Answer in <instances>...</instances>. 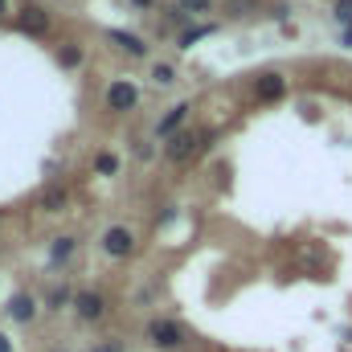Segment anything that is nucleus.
I'll list each match as a JSON object with an SVG mask.
<instances>
[{
  "label": "nucleus",
  "mask_w": 352,
  "mask_h": 352,
  "mask_svg": "<svg viewBox=\"0 0 352 352\" xmlns=\"http://www.w3.org/2000/svg\"><path fill=\"white\" fill-rule=\"evenodd\" d=\"M209 140H213V131H176L173 140L164 144V156H168L173 164H184V160H192Z\"/></svg>",
  "instance_id": "nucleus-1"
},
{
  "label": "nucleus",
  "mask_w": 352,
  "mask_h": 352,
  "mask_svg": "<svg viewBox=\"0 0 352 352\" xmlns=\"http://www.w3.org/2000/svg\"><path fill=\"white\" fill-rule=\"evenodd\" d=\"M102 102H107V111H115V115H127V111H135L140 107V87L131 82V78H115L107 94H102Z\"/></svg>",
  "instance_id": "nucleus-2"
},
{
  "label": "nucleus",
  "mask_w": 352,
  "mask_h": 352,
  "mask_svg": "<svg viewBox=\"0 0 352 352\" xmlns=\"http://www.w3.org/2000/svg\"><path fill=\"white\" fill-rule=\"evenodd\" d=\"M184 336H188V332H184L176 320H152V324H148V340H152L156 349H180Z\"/></svg>",
  "instance_id": "nucleus-3"
},
{
  "label": "nucleus",
  "mask_w": 352,
  "mask_h": 352,
  "mask_svg": "<svg viewBox=\"0 0 352 352\" xmlns=\"http://www.w3.org/2000/svg\"><path fill=\"white\" fill-rule=\"evenodd\" d=\"M70 307L78 311L82 324H98V320L107 316V299H102V291H74V303H70Z\"/></svg>",
  "instance_id": "nucleus-4"
},
{
  "label": "nucleus",
  "mask_w": 352,
  "mask_h": 352,
  "mask_svg": "<svg viewBox=\"0 0 352 352\" xmlns=\"http://www.w3.org/2000/svg\"><path fill=\"white\" fill-rule=\"evenodd\" d=\"M102 250H107L111 258H127V254L135 250V230H127V226H111V230L102 234Z\"/></svg>",
  "instance_id": "nucleus-5"
},
{
  "label": "nucleus",
  "mask_w": 352,
  "mask_h": 352,
  "mask_svg": "<svg viewBox=\"0 0 352 352\" xmlns=\"http://www.w3.org/2000/svg\"><path fill=\"white\" fill-rule=\"evenodd\" d=\"M16 29H21V33H29V37H45V33H50V16H45V8L25 4V8L16 12Z\"/></svg>",
  "instance_id": "nucleus-6"
},
{
  "label": "nucleus",
  "mask_w": 352,
  "mask_h": 352,
  "mask_svg": "<svg viewBox=\"0 0 352 352\" xmlns=\"http://www.w3.org/2000/svg\"><path fill=\"white\" fill-rule=\"evenodd\" d=\"M4 316H8L12 324H29V320L37 316V299H33L29 291H16V295L4 303Z\"/></svg>",
  "instance_id": "nucleus-7"
},
{
  "label": "nucleus",
  "mask_w": 352,
  "mask_h": 352,
  "mask_svg": "<svg viewBox=\"0 0 352 352\" xmlns=\"http://www.w3.org/2000/svg\"><path fill=\"white\" fill-rule=\"evenodd\" d=\"M287 94V78L283 74H258L254 78V98L258 102H278Z\"/></svg>",
  "instance_id": "nucleus-8"
},
{
  "label": "nucleus",
  "mask_w": 352,
  "mask_h": 352,
  "mask_svg": "<svg viewBox=\"0 0 352 352\" xmlns=\"http://www.w3.org/2000/svg\"><path fill=\"white\" fill-rule=\"evenodd\" d=\"M188 111H192L188 102H176L173 111H168V115H164V119L156 123V135H164V140H173L176 131H180V127L188 123Z\"/></svg>",
  "instance_id": "nucleus-9"
},
{
  "label": "nucleus",
  "mask_w": 352,
  "mask_h": 352,
  "mask_svg": "<svg viewBox=\"0 0 352 352\" xmlns=\"http://www.w3.org/2000/svg\"><path fill=\"white\" fill-rule=\"evenodd\" d=\"M107 37H111L115 45H123V50H127L131 58H144V54H148V45H144V37H135V33H123V29H111Z\"/></svg>",
  "instance_id": "nucleus-10"
},
{
  "label": "nucleus",
  "mask_w": 352,
  "mask_h": 352,
  "mask_svg": "<svg viewBox=\"0 0 352 352\" xmlns=\"http://www.w3.org/2000/svg\"><path fill=\"white\" fill-rule=\"evenodd\" d=\"M87 62V54H82V45H74V41H66V45H58V66L62 70H78Z\"/></svg>",
  "instance_id": "nucleus-11"
},
{
  "label": "nucleus",
  "mask_w": 352,
  "mask_h": 352,
  "mask_svg": "<svg viewBox=\"0 0 352 352\" xmlns=\"http://www.w3.org/2000/svg\"><path fill=\"white\" fill-rule=\"evenodd\" d=\"M74 246H78V238H70V234H62V238H54V246H50V263L62 266L70 254H74Z\"/></svg>",
  "instance_id": "nucleus-12"
},
{
  "label": "nucleus",
  "mask_w": 352,
  "mask_h": 352,
  "mask_svg": "<svg viewBox=\"0 0 352 352\" xmlns=\"http://www.w3.org/2000/svg\"><path fill=\"white\" fill-rule=\"evenodd\" d=\"M41 205H45L50 213H62V209L70 205V192H66V188H45V192H41Z\"/></svg>",
  "instance_id": "nucleus-13"
},
{
  "label": "nucleus",
  "mask_w": 352,
  "mask_h": 352,
  "mask_svg": "<svg viewBox=\"0 0 352 352\" xmlns=\"http://www.w3.org/2000/svg\"><path fill=\"white\" fill-rule=\"evenodd\" d=\"M94 173L98 176H115L119 173V156H115V152H98V156H94Z\"/></svg>",
  "instance_id": "nucleus-14"
},
{
  "label": "nucleus",
  "mask_w": 352,
  "mask_h": 352,
  "mask_svg": "<svg viewBox=\"0 0 352 352\" xmlns=\"http://www.w3.org/2000/svg\"><path fill=\"white\" fill-rule=\"evenodd\" d=\"M213 33V25H192V29H184L180 33V50H188L192 41H201V37H209Z\"/></svg>",
  "instance_id": "nucleus-15"
},
{
  "label": "nucleus",
  "mask_w": 352,
  "mask_h": 352,
  "mask_svg": "<svg viewBox=\"0 0 352 352\" xmlns=\"http://www.w3.org/2000/svg\"><path fill=\"white\" fill-rule=\"evenodd\" d=\"M152 78H156V87H173L176 82V70L168 62H160V66H152Z\"/></svg>",
  "instance_id": "nucleus-16"
},
{
  "label": "nucleus",
  "mask_w": 352,
  "mask_h": 352,
  "mask_svg": "<svg viewBox=\"0 0 352 352\" xmlns=\"http://www.w3.org/2000/svg\"><path fill=\"white\" fill-rule=\"evenodd\" d=\"M66 303H74V295H70V291H66V287H58V291H54V295H50V311H62V307H66Z\"/></svg>",
  "instance_id": "nucleus-17"
},
{
  "label": "nucleus",
  "mask_w": 352,
  "mask_h": 352,
  "mask_svg": "<svg viewBox=\"0 0 352 352\" xmlns=\"http://www.w3.org/2000/svg\"><path fill=\"white\" fill-rule=\"evenodd\" d=\"M176 8H184V12H192V16H197V12H209V8H213V0H176Z\"/></svg>",
  "instance_id": "nucleus-18"
},
{
  "label": "nucleus",
  "mask_w": 352,
  "mask_h": 352,
  "mask_svg": "<svg viewBox=\"0 0 352 352\" xmlns=\"http://www.w3.org/2000/svg\"><path fill=\"white\" fill-rule=\"evenodd\" d=\"M332 12H336V21H340L344 29H352V0H336V8H332Z\"/></svg>",
  "instance_id": "nucleus-19"
},
{
  "label": "nucleus",
  "mask_w": 352,
  "mask_h": 352,
  "mask_svg": "<svg viewBox=\"0 0 352 352\" xmlns=\"http://www.w3.org/2000/svg\"><path fill=\"white\" fill-rule=\"evenodd\" d=\"M254 4H258V0H230V4H226V12H230V16H246Z\"/></svg>",
  "instance_id": "nucleus-20"
},
{
  "label": "nucleus",
  "mask_w": 352,
  "mask_h": 352,
  "mask_svg": "<svg viewBox=\"0 0 352 352\" xmlns=\"http://www.w3.org/2000/svg\"><path fill=\"white\" fill-rule=\"evenodd\" d=\"M131 4H135V8H144V12H152V8H156V0H131Z\"/></svg>",
  "instance_id": "nucleus-21"
},
{
  "label": "nucleus",
  "mask_w": 352,
  "mask_h": 352,
  "mask_svg": "<svg viewBox=\"0 0 352 352\" xmlns=\"http://www.w3.org/2000/svg\"><path fill=\"white\" fill-rule=\"evenodd\" d=\"M0 352H12V340H8L4 332H0Z\"/></svg>",
  "instance_id": "nucleus-22"
},
{
  "label": "nucleus",
  "mask_w": 352,
  "mask_h": 352,
  "mask_svg": "<svg viewBox=\"0 0 352 352\" xmlns=\"http://www.w3.org/2000/svg\"><path fill=\"white\" fill-rule=\"evenodd\" d=\"M98 352H119V344H98Z\"/></svg>",
  "instance_id": "nucleus-23"
},
{
  "label": "nucleus",
  "mask_w": 352,
  "mask_h": 352,
  "mask_svg": "<svg viewBox=\"0 0 352 352\" xmlns=\"http://www.w3.org/2000/svg\"><path fill=\"white\" fill-rule=\"evenodd\" d=\"M4 12H8V0H0V16H4Z\"/></svg>",
  "instance_id": "nucleus-24"
}]
</instances>
